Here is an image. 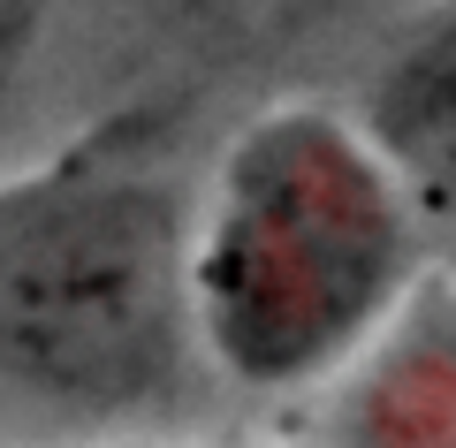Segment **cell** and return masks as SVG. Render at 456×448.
Returning a JSON list of instances; mask_svg holds the SVG:
<instances>
[{
	"label": "cell",
	"mask_w": 456,
	"mask_h": 448,
	"mask_svg": "<svg viewBox=\"0 0 456 448\" xmlns=\"http://www.w3.org/2000/svg\"><path fill=\"white\" fill-rule=\"evenodd\" d=\"M327 448H456V350H403L365 372Z\"/></svg>",
	"instance_id": "4"
},
{
	"label": "cell",
	"mask_w": 456,
	"mask_h": 448,
	"mask_svg": "<svg viewBox=\"0 0 456 448\" xmlns=\"http://www.w3.org/2000/svg\"><path fill=\"white\" fill-rule=\"evenodd\" d=\"M53 16H61V0H0V84H16L38 61Z\"/></svg>",
	"instance_id": "5"
},
{
	"label": "cell",
	"mask_w": 456,
	"mask_h": 448,
	"mask_svg": "<svg viewBox=\"0 0 456 448\" xmlns=\"http://www.w3.org/2000/svg\"><path fill=\"white\" fill-rule=\"evenodd\" d=\"M350 122L395 175L419 228H456V0H434L380 46Z\"/></svg>",
	"instance_id": "3"
},
{
	"label": "cell",
	"mask_w": 456,
	"mask_h": 448,
	"mask_svg": "<svg viewBox=\"0 0 456 448\" xmlns=\"http://www.w3.org/2000/svg\"><path fill=\"white\" fill-rule=\"evenodd\" d=\"M419 213L342 107H266L191 191L198 357L244 395L358 372L419 289Z\"/></svg>",
	"instance_id": "1"
},
{
	"label": "cell",
	"mask_w": 456,
	"mask_h": 448,
	"mask_svg": "<svg viewBox=\"0 0 456 448\" xmlns=\"http://www.w3.org/2000/svg\"><path fill=\"white\" fill-rule=\"evenodd\" d=\"M61 448H221V441H191V433H114V441H61Z\"/></svg>",
	"instance_id": "6"
},
{
	"label": "cell",
	"mask_w": 456,
	"mask_h": 448,
	"mask_svg": "<svg viewBox=\"0 0 456 448\" xmlns=\"http://www.w3.org/2000/svg\"><path fill=\"white\" fill-rule=\"evenodd\" d=\"M198 372L191 191L145 137L0 175V403L69 441L175 433Z\"/></svg>",
	"instance_id": "2"
},
{
	"label": "cell",
	"mask_w": 456,
	"mask_h": 448,
	"mask_svg": "<svg viewBox=\"0 0 456 448\" xmlns=\"http://www.w3.org/2000/svg\"><path fill=\"white\" fill-rule=\"evenodd\" d=\"M0 448H8V441H0Z\"/></svg>",
	"instance_id": "7"
}]
</instances>
